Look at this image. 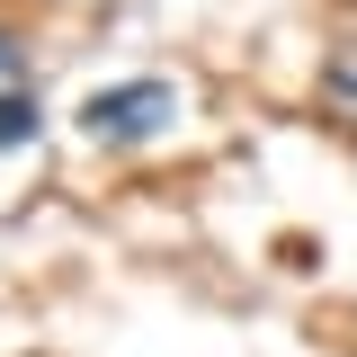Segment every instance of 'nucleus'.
<instances>
[{
  "mask_svg": "<svg viewBox=\"0 0 357 357\" xmlns=\"http://www.w3.org/2000/svg\"><path fill=\"white\" fill-rule=\"evenodd\" d=\"M170 116H178L170 81H116V89H89L81 98V134L89 143H152Z\"/></svg>",
  "mask_w": 357,
  "mask_h": 357,
  "instance_id": "nucleus-1",
  "label": "nucleus"
},
{
  "mask_svg": "<svg viewBox=\"0 0 357 357\" xmlns=\"http://www.w3.org/2000/svg\"><path fill=\"white\" fill-rule=\"evenodd\" d=\"M321 116L357 126V36H340L331 54H321Z\"/></svg>",
  "mask_w": 357,
  "mask_h": 357,
  "instance_id": "nucleus-2",
  "label": "nucleus"
},
{
  "mask_svg": "<svg viewBox=\"0 0 357 357\" xmlns=\"http://www.w3.org/2000/svg\"><path fill=\"white\" fill-rule=\"evenodd\" d=\"M36 98H27V89H9V98H0V152H27V143H36Z\"/></svg>",
  "mask_w": 357,
  "mask_h": 357,
  "instance_id": "nucleus-3",
  "label": "nucleus"
},
{
  "mask_svg": "<svg viewBox=\"0 0 357 357\" xmlns=\"http://www.w3.org/2000/svg\"><path fill=\"white\" fill-rule=\"evenodd\" d=\"M0 72H27V54H18V36L0 27Z\"/></svg>",
  "mask_w": 357,
  "mask_h": 357,
  "instance_id": "nucleus-4",
  "label": "nucleus"
}]
</instances>
